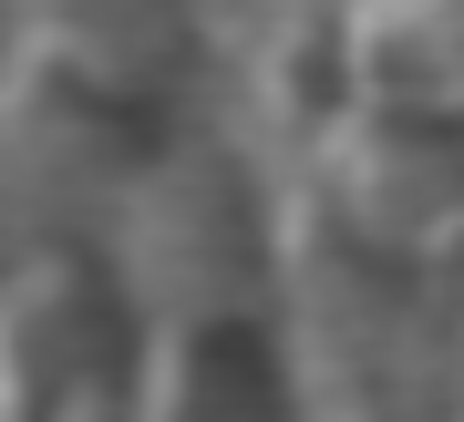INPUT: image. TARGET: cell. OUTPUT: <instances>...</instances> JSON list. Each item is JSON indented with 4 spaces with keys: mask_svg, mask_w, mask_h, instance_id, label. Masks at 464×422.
<instances>
[{
    "mask_svg": "<svg viewBox=\"0 0 464 422\" xmlns=\"http://www.w3.org/2000/svg\"><path fill=\"white\" fill-rule=\"evenodd\" d=\"M341 72H351V103L464 124V0H351Z\"/></svg>",
    "mask_w": 464,
    "mask_h": 422,
    "instance_id": "cell-3",
    "label": "cell"
},
{
    "mask_svg": "<svg viewBox=\"0 0 464 422\" xmlns=\"http://www.w3.org/2000/svg\"><path fill=\"white\" fill-rule=\"evenodd\" d=\"M320 206L392 268H444L464 247V124L341 103L320 134Z\"/></svg>",
    "mask_w": 464,
    "mask_h": 422,
    "instance_id": "cell-1",
    "label": "cell"
},
{
    "mask_svg": "<svg viewBox=\"0 0 464 422\" xmlns=\"http://www.w3.org/2000/svg\"><path fill=\"white\" fill-rule=\"evenodd\" d=\"M124 350L83 268L32 258L0 289V422H114Z\"/></svg>",
    "mask_w": 464,
    "mask_h": 422,
    "instance_id": "cell-2",
    "label": "cell"
},
{
    "mask_svg": "<svg viewBox=\"0 0 464 422\" xmlns=\"http://www.w3.org/2000/svg\"><path fill=\"white\" fill-rule=\"evenodd\" d=\"M42 52L72 82H93L103 103L134 114L145 93H166V82L186 72V11L176 0H72V11H52Z\"/></svg>",
    "mask_w": 464,
    "mask_h": 422,
    "instance_id": "cell-5",
    "label": "cell"
},
{
    "mask_svg": "<svg viewBox=\"0 0 464 422\" xmlns=\"http://www.w3.org/2000/svg\"><path fill=\"white\" fill-rule=\"evenodd\" d=\"M134 422H279V360L237 320H176L134 371Z\"/></svg>",
    "mask_w": 464,
    "mask_h": 422,
    "instance_id": "cell-4",
    "label": "cell"
}]
</instances>
